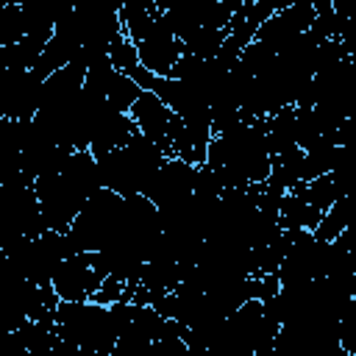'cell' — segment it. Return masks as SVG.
Masks as SVG:
<instances>
[{
    "mask_svg": "<svg viewBox=\"0 0 356 356\" xmlns=\"http://www.w3.org/2000/svg\"><path fill=\"white\" fill-rule=\"evenodd\" d=\"M33 195L39 200L44 225L53 231H67L86 200V195L75 184H70L61 172H47L33 178Z\"/></svg>",
    "mask_w": 356,
    "mask_h": 356,
    "instance_id": "6da1fadb",
    "label": "cell"
},
{
    "mask_svg": "<svg viewBox=\"0 0 356 356\" xmlns=\"http://www.w3.org/2000/svg\"><path fill=\"white\" fill-rule=\"evenodd\" d=\"M100 281L103 275L92 264V250H78L58 261L50 286L61 300H89L100 286Z\"/></svg>",
    "mask_w": 356,
    "mask_h": 356,
    "instance_id": "7a4b0ae2",
    "label": "cell"
},
{
    "mask_svg": "<svg viewBox=\"0 0 356 356\" xmlns=\"http://www.w3.org/2000/svg\"><path fill=\"white\" fill-rule=\"evenodd\" d=\"M128 114H131V120H134V125H136L139 134H145L147 139H153V142L164 150V156H172V153H170L172 111L167 108V103H164L159 95L142 89V95L134 100V106L128 108Z\"/></svg>",
    "mask_w": 356,
    "mask_h": 356,
    "instance_id": "3957f363",
    "label": "cell"
},
{
    "mask_svg": "<svg viewBox=\"0 0 356 356\" xmlns=\"http://www.w3.org/2000/svg\"><path fill=\"white\" fill-rule=\"evenodd\" d=\"M348 231V195L345 197H337L325 211L323 217L317 220V225L312 228L314 239H323V242H334L337 236H342Z\"/></svg>",
    "mask_w": 356,
    "mask_h": 356,
    "instance_id": "277c9868",
    "label": "cell"
},
{
    "mask_svg": "<svg viewBox=\"0 0 356 356\" xmlns=\"http://www.w3.org/2000/svg\"><path fill=\"white\" fill-rule=\"evenodd\" d=\"M22 36H25V28H22L19 6H17V3L0 6V47L14 44V42H19Z\"/></svg>",
    "mask_w": 356,
    "mask_h": 356,
    "instance_id": "5b68a950",
    "label": "cell"
},
{
    "mask_svg": "<svg viewBox=\"0 0 356 356\" xmlns=\"http://www.w3.org/2000/svg\"><path fill=\"white\" fill-rule=\"evenodd\" d=\"M8 3H17V0H0V6H8Z\"/></svg>",
    "mask_w": 356,
    "mask_h": 356,
    "instance_id": "8992f818",
    "label": "cell"
},
{
    "mask_svg": "<svg viewBox=\"0 0 356 356\" xmlns=\"http://www.w3.org/2000/svg\"><path fill=\"white\" fill-rule=\"evenodd\" d=\"M0 117H3V108H0Z\"/></svg>",
    "mask_w": 356,
    "mask_h": 356,
    "instance_id": "52a82bcc",
    "label": "cell"
}]
</instances>
